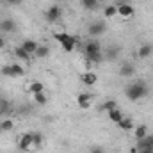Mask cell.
<instances>
[{"label": "cell", "instance_id": "d6a6232c", "mask_svg": "<svg viewBox=\"0 0 153 153\" xmlns=\"http://www.w3.org/2000/svg\"><path fill=\"white\" fill-rule=\"evenodd\" d=\"M2 48H5V39L0 36V50H2Z\"/></svg>", "mask_w": 153, "mask_h": 153}, {"label": "cell", "instance_id": "5bb4252c", "mask_svg": "<svg viewBox=\"0 0 153 153\" xmlns=\"http://www.w3.org/2000/svg\"><path fill=\"white\" fill-rule=\"evenodd\" d=\"M103 52H96V53H87L85 55V61L89 62V64H102L103 62Z\"/></svg>", "mask_w": 153, "mask_h": 153}, {"label": "cell", "instance_id": "9c48e42d", "mask_svg": "<svg viewBox=\"0 0 153 153\" xmlns=\"http://www.w3.org/2000/svg\"><path fill=\"white\" fill-rule=\"evenodd\" d=\"M20 46H22V48H23L29 55H32V57H34V53H36V50H38L39 43H38V41H34V39H25Z\"/></svg>", "mask_w": 153, "mask_h": 153}, {"label": "cell", "instance_id": "836d02e7", "mask_svg": "<svg viewBox=\"0 0 153 153\" xmlns=\"http://www.w3.org/2000/svg\"><path fill=\"white\" fill-rule=\"evenodd\" d=\"M5 2H7V4H13V5H16V4H20L22 0H5Z\"/></svg>", "mask_w": 153, "mask_h": 153}, {"label": "cell", "instance_id": "44dd1931", "mask_svg": "<svg viewBox=\"0 0 153 153\" xmlns=\"http://www.w3.org/2000/svg\"><path fill=\"white\" fill-rule=\"evenodd\" d=\"M119 50H121L119 46H111V48H107V50H105V55H103V57H105V59H109V61H116V59H117V55H119Z\"/></svg>", "mask_w": 153, "mask_h": 153}, {"label": "cell", "instance_id": "d4e9b609", "mask_svg": "<svg viewBox=\"0 0 153 153\" xmlns=\"http://www.w3.org/2000/svg\"><path fill=\"white\" fill-rule=\"evenodd\" d=\"M117 107V102L116 100H105L103 103H102V107H100V111H103V112H109V111H112Z\"/></svg>", "mask_w": 153, "mask_h": 153}, {"label": "cell", "instance_id": "52a82bcc", "mask_svg": "<svg viewBox=\"0 0 153 153\" xmlns=\"http://www.w3.org/2000/svg\"><path fill=\"white\" fill-rule=\"evenodd\" d=\"M116 7H117V14L123 16V18H132V16L135 14V9H134V5H130V4H119V5H116Z\"/></svg>", "mask_w": 153, "mask_h": 153}, {"label": "cell", "instance_id": "f546056e", "mask_svg": "<svg viewBox=\"0 0 153 153\" xmlns=\"http://www.w3.org/2000/svg\"><path fill=\"white\" fill-rule=\"evenodd\" d=\"M7 111H9V102H4V100H2V102H0V114H2V112H7Z\"/></svg>", "mask_w": 153, "mask_h": 153}, {"label": "cell", "instance_id": "d590c367", "mask_svg": "<svg viewBox=\"0 0 153 153\" xmlns=\"http://www.w3.org/2000/svg\"><path fill=\"white\" fill-rule=\"evenodd\" d=\"M0 132H2V117H0Z\"/></svg>", "mask_w": 153, "mask_h": 153}, {"label": "cell", "instance_id": "d6986e66", "mask_svg": "<svg viewBox=\"0 0 153 153\" xmlns=\"http://www.w3.org/2000/svg\"><path fill=\"white\" fill-rule=\"evenodd\" d=\"M48 55H50V46L48 45H39L36 53H34V57H38V59H46Z\"/></svg>", "mask_w": 153, "mask_h": 153}, {"label": "cell", "instance_id": "8d00e7d4", "mask_svg": "<svg viewBox=\"0 0 153 153\" xmlns=\"http://www.w3.org/2000/svg\"><path fill=\"white\" fill-rule=\"evenodd\" d=\"M0 34H2V30H0Z\"/></svg>", "mask_w": 153, "mask_h": 153}, {"label": "cell", "instance_id": "5b68a950", "mask_svg": "<svg viewBox=\"0 0 153 153\" xmlns=\"http://www.w3.org/2000/svg\"><path fill=\"white\" fill-rule=\"evenodd\" d=\"M105 30H107L105 22H93V23L87 27V34H89L91 38H98V36L105 34Z\"/></svg>", "mask_w": 153, "mask_h": 153}, {"label": "cell", "instance_id": "1f68e13d", "mask_svg": "<svg viewBox=\"0 0 153 153\" xmlns=\"http://www.w3.org/2000/svg\"><path fill=\"white\" fill-rule=\"evenodd\" d=\"M89 153H105V150L100 148V146H93V148L89 150Z\"/></svg>", "mask_w": 153, "mask_h": 153}, {"label": "cell", "instance_id": "e0dca14e", "mask_svg": "<svg viewBox=\"0 0 153 153\" xmlns=\"http://www.w3.org/2000/svg\"><path fill=\"white\" fill-rule=\"evenodd\" d=\"M152 53H153L152 45H143V46H139V50H137V57H139V59H148Z\"/></svg>", "mask_w": 153, "mask_h": 153}, {"label": "cell", "instance_id": "4dcf8cb0", "mask_svg": "<svg viewBox=\"0 0 153 153\" xmlns=\"http://www.w3.org/2000/svg\"><path fill=\"white\" fill-rule=\"evenodd\" d=\"M2 75H4V76H11V64L2 66Z\"/></svg>", "mask_w": 153, "mask_h": 153}, {"label": "cell", "instance_id": "7402d4cb", "mask_svg": "<svg viewBox=\"0 0 153 153\" xmlns=\"http://www.w3.org/2000/svg\"><path fill=\"white\" fill-rule=\"evenodd\" d=\"M134 135H135L137 141L143 139V137H146V135H148V126H146V125H139V126H135V128H134Z\"/></svg>", "mask_w": 153, "mask_h": 153}, {"label": "cell", "instance_id": "9a60e30c", "mask_svg": "<svg viewBox=\"0 0 153 153\" xmlns=\"http://www.w3.org/2000/svg\"><path fill=\"white\" fill-rule=\"evenodd\" d=\"M117 126H119V130H123V132H132V130H134V119H132V117H123V119L117 123Z\"/></svg>", "mask_w": 153, "mask_h": 153}, {"label": "cell", "instance_id": "ffe728a7", "mask_svg": "<svg viewBox=\"0 0 153 153\" xmlns=\"http://www.w3.org/2000/svg\"><path fill=\"white\" fill-rule=\"evenodd\" d=\"M14 55H16V57H18L20 61H25V62H29V61L32 59V55H29V53H27V52H25V50H23V48H22L20 45H18V46L14 48Z\"/></svg>", "mask_w": 153, "mask_h": 153}, {"label": "cell", "instance_id": "6da1fadb", "mask_svg": "<svg viewBox=\"0 0 153 153\" xmlns=\"http://www.w3.org/2000/svg\"><path fill=\"white\" fill-rule=\"evenodd\" d=\"M125 96L130 100V102H137V100H143L144 96H148V87L144 82L137 80V82H132L125 87Z\"/></svg>", "mask_w": 153, "mask_h": 153}, {"label": "cell", "instance_id": "30bf717a", "mask_svg": "<svg viewBox=\"0 0 153 153\" xmlns=\"http://www.w3.org/2000/svg\"><path fill=\"white\" fill-rule=\"evenodd\" d=\"M135 148L137 150H152L153 152V135H146V137H143V139H139L137 141V144H135Z\"/></svg>", "mask_w": 153, "mask_h": 153}, {"label": "cell", "instance_id": "8992f818", "mask_svg": "<svg viewBox=\"0 0 153 153\" xmlns=\"http://www.w3.org/2000/svg\"><path fill=\"white\" fill-rule=\"evenodd\" d=\"M76 105L80 109H89L93 105V94L91 93H80L76 96Z\"/></svg>", "mask_w": 153, "mask_h": 153}, {"label": "cell", "instance_id": "83f0119b", "mask_svg": "<svg viewBox=\"0 0 153 153\" xmlns=\"http://www.w3.org/2000/svg\"><path fill=\"white\" fill-rule=\"evenodd\" d=\"M34 96V103L36 105H46L48 103V98L45 96V93H38V94H32Z\"/></svg>", "mask_w": 153, "mask_h": 153}, {"label": "cell", "instance_id": "8fae6325", "mask_svg": "<svg viewBox=\"0 0 153 153\" xmlns=\"http://www.w3.org/2000/svg\"><path fill=\"white\" fill-rule=\"evenodd\" d=\"M0 30H2V32H5V34L14 32V30H16V23H14V20H11V18L2 20V22H0Z\"/></svg>", "mask_w": 153, "mask_h": 153}, {"label": "cell", "instance_id": "cb8c5ba5", "mask_svg": "<svg viewBox=\"0 0 153 153\" xmlns=\"http://www.w3.org/2000/svg\"><path fill=\"white\" fill-rule=\"evenodd\" d=\"M80 4H82V7H84L85 11H94V9H98V0H80Z\"/></svg>", "mask_w": 153, "mask_h": 153}, {"label": "cell", "instance_id": "484cf974", "mask_svg": "<svg viewBox=\"0 0 153 153\" xmlns=\"http://www.w3.org/2000/svg\"><path fill=\"white\" fill-rule=\"evenodd\" d=\"M13 128H14V121L13 119H9V117L2 119V132H11Z\"/></svg>", "mask_w": 153, "mask_h": 153}, {"label": "cell", "instance_id": "7a4b0ae2", "mask_svg": "<svg viewBox=\"0 0 153 153\" xmlns=\"http://www.w3.org/2000/svg\"><path fill=\"white\" fill-rule=\"evenodd\" d=\"M53 39L62 46V50L64 52H73L76 46V38H73L71 34H66V32H55L53 34Z\"/></svg>", "mask_w": 153, "mask_h": 153}, {"label": "cell", "instance_id": "ac0fdd59", "mask_svg": "<svg viewBox=\"0 0 153 153\" xmlns=\"http://www.w3.org/2000/svg\"><path fill=\"white\" fill-rule=\"evenodd\" d=\"M107 114H109V119H111L112 123H116V125H117V123L125 117V116H123V111H121L119 107H116V109H112V111H109Z\"/></svg>", "mask_w": 153, "mask_h": 153}, {"label": "cell", "instance_id": "e575fe53", "mask_svg": "<svg viewBox=\"0 0 153 153\" xmlns=\"http://www.w3.org/2000/svg\"><path fill=\"white\" fill-rule=\"evenodd\" d=\"M137 153H153V152H152V150H139Z\"/></svg>", "mask_w": 153, "mask_h": 153}, {"label": "cell", "instance_id": "2e32d148", "mask_svg": "<svg viewBox=\"0 0 153 153\" xmlns=\"http://www.w3.org/2000/svg\"><path fill=\"white\" fill-rule=\"evenodd\" d=\"M25 75V68L20 62H13L11 64V78H18V76Z\"/></svg>", "mask_w": 153, "mask_h": 153}, {"label": "cell", "instance_id": "277c9868", "mask_svg": "<svg viewBox=\"0 0 153 153\" xmlns=\"http://www.w3.org/2000/svg\"><path fill=\"white\" fill-rule=\"evenodd\" d=\"M61 16H62L61 5H50L48 11H46V14H45V18H46L48 23H57V22L61 20Z\"/></svg>", "mask_w": 153, "mask_h": 153}, {"label": "cell", "instance_id": "4316f807", "mask_svg": "<svg viewBox=\"0 0 153 153\" xmlns=\"http://www.w3.org/2000/svg\"><path fill=\"white\" fill-rule=\"evenodd\" d=\"M116 14H117V7H116V5H107V7L103 9V16H105V18H114Z\"/></svg>", "mask_w": 153, "mask_h": 153}, {"label": "cell", "instance_id": "ba28073f", "mask_svg": "<svg viewBox=\"0 0 153 153\" xmlns=\"http://www.w3.org/2000/svg\"><path fill=\"white\" fill-rule=\"evenodd\" d=\"M134 75H135V66L132 62H123L119 66V76L128 78V76H134Z\"/></svg>", "mask_w": 153, "mask_h": 153}, {"label": "cell", "instance_id": "4fadbf2b", "mask_svg": "<svg viewBox=\"0 0 153 153\" xmlns=\"http://www.w3.org/2000/svg\"><path fill=\"white\" fill-rule=\"evenodd\" d=\"M80 80H82L85 85H94V84L98 82V75H96L94 71H85V73H82Z\"/></svg>", "mask_w": 153, "mask_h": 153}, {"label": "cell", "instance_id": "f1b7e54d", "mask_svg": "<svg viewBox=\"0 0 153 153\" xmlns=\"http://www.w3.org/2000/svg\"><path fill=\"white\" fill-rule=\"evenodd\" d=\"M32 141H34V148L39 150L41 144H43V134H39V132H32Z\"/></svg>", "mask_w": 153, "mask_h": 153}, {"label": "cell", "instance_id": "603a6c76", "mask_svg": "<svg viewBox=\"0 0 153 153\" xmlns=\"http://www.w3.org/2000/svg\"><path fill=\"white\" fill-rule=\"evenodd\" d=\"M29 91L32 93V94H38V93H45V84L43 82H38V80H34L30 85H29Z\"/></svg>", "mask_w": 153, "mask_h": 153}, {"label": "cell", "instance_id": "3957f363", "mask_svg": "<svg viewBox=\"0 0 153 153\" xmlns=\"http://www.w3.org/2000/svg\"><path fill=\"white\" fill-rule=\"evenodd\" d=\"M32 148H34L32 132H29V134H23V135L18 139V152H20V153H29Z\"/></svg>", "mask_w": 153, "mask_h": 153}, {"label": "cell", "instance_id": "74e56055", "mask_svg": "<svg viewBox=\"0 0 153 153\" xmlns=\"http://www.w3.org/2000/svg\"><path fill=\"white\" fill-rule=\"evenodd\" d=\"M64 2H66V0H64Z\"/></svg>", "mask_w": 153, "mask_h": 153}, {"label": "cell", "instance_id": "7c38bea8", "mask_svg": "<svg viewBox=\"0 0 153 153\" xmlns=\"http://www.w3.org/2000/svg\"><path fill=\"white\" fill-rule=\"evenodd\" d=\"M84 50H85V55H87V53H96V52H102V45H100L96 39H89V41L84 45Z\"/></svg>", "mask_w": 153, "mask_h": 153}]
</instances>
